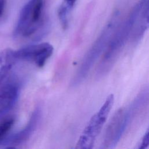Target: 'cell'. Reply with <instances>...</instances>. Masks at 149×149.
Segmentation results:
<instances>
[{
  "label": "cell",
  "mask_w": 149,
  "mask_h": 149,
  "mask_svg": "<svg viewBox=\"0 0 149 149\" xmlns=\"http://www.w3.org/2000/svg\"><path fill=\"white\" fill-rule=\"evenodd\" d=\"M118 13L114 15L106 24L101 33L93 43L84 55L72 81V85L77 86L87 77L97 59L102 55L120 21Z\"/></svg>",
  "instance_id": "obj_2"
},
{
  "label": "cell",
  "mask_w": 149,
  "mask_h": 149,
  "mask_svg": "<svg viewBox=\"0 0 149 149\" xmlns=\"http://www.w3.org/2000/svg\"><path fill=\"white\" fill-rule=\"evenodd\" d=\"M133 23L129 15L120 21L97 66L96 75L98 77L105 76L112 69L126 43L130 40Z\"/></svg>",
  "instance_id": "obj_3"
},
{
  "label": "cell",
  "mask_w": 149,
  "mask_h": 149,
  "mask_svg": "<svg viewBox=\"0 0 149 149\" xmlns=\"http://www.w3.org/2000/svg\"><path fill=\"white\" fill-rule=\"evenodd\" d=\"M129 15L133 22L130 40L135 44L149 29V0H139Z\"/></svg>",
  "instance_id": "obj_7"
},
{
  "label": "cell",
  "mask_w": 149,
  "mask_h": 149,
  "mask_svg": "<svg viewBox=\"0 0 149 149\" xmlns=\"http://www.w3.org/2000/svg\"><path fill=\"white\" fill-rule=\"evenodd\" d=\"M41 115L40 108L37 107L33 112L26 125L22 130L7 137L1 146L5 148H14L29 140L38 125Z\"/></svg>",
  "instance_id": "obj_8"
},
{
  "label": "cell",
  "mask_w": 149,
  "mask_h": 149,
  "mask_svg": "<svg viewBox=\"0 0 149 149\" xmlns=\"http://www.w3.org/2000/svg\"><path fill=\"white\" fill-rule=\"evenodd\" d=\"M17 59L15 51L7 48L0 52V84L10 71Z\"/></svg>",
  "instance_id": "obj_10"
},
{
  "label": "cell",
  "mask_w": 149,
  "mask_h": 149,
  "mask_svg": "<svg viewBox=\"0 0 149 149\" xmlns=\"http://www.w3.org/2000/svg\"><path fill=\"white\" fill-rule=\"evenodd\" d=\"M76 0H63L58 10V17L62 27L66 29Z\"/></svg>",
  "instance_id": "obj_11"
},
{
  "label": "cell",
  "mask_w": 149,
  "mask_h": 149,
  "mask_svg": "<svg viewBox=\"0 0 149 149\" xmlns=\"http://www.w3.org/2000/svg\"><path fill=\"white\" fill-rule=\"evenodd\" d=\"M114 103V96L109 94L98 111L91 118L76 143V148L90 149L101 132Z\"/></svg>",
  "instance_id": "obj_5"
},
{
  "label": "cell",
  "mask_w": 149,
  "mask_h": 149,
  "mask_svg": "<svg viewBox=\"0 0 149 149\" xmlns=\"http://www.w3.org/2000/svg\"><path fill=\"white\" fill-rule=\"evenodd\" d=\"M6 6V0H0V17L3 14Z\"/></svg>",
  "instance_id": "obj_14"
},
{
  "label": "cell",
  "mask_w": 149,
  "mask_h": 149,
  "mask_svg": "<svg viewBox=\"0 0 149 149\" xmlns=\"http://www.w3.org/2000/svg\"><path fill=\"white\" fill-rule=\"evenodd\" d=\"M54 52L53 46L48 42H41L28 45L15 51L17 61L33 63L37 66L42 67Z\"/></svg>",
  "instance_id": "obj_6"
},
{
  "label": "cell",
  "mask_w": 149,
  "mask_h": 149,
  "mask_svg": "<svg viewBox=\"0 0 149 149\" xmlns=\"http://www.w3.org/2000/svg\"><path fill=\"white\" fill-rule=\"evenodd\" d=\"M148 104L149 86L143 88L129 104L120 108L115 112L107 127L102 148H114L132 121Z\"/></svg>",
  "instance_id": "obj_1"
},
{
  "label": "cell",
  "mask_w": 149,
  "mask_h": 149,
  "mask_svg": "<svg viewBox=\"0 0 149 149\" xmlns=\"http://www.w3.org/2000/svg\"><path fill=\"white\" fill-rule=\"evenodd\" d=\"M44 1L29 0L23 6L13 32L15 37H30L43 27Z\"/></svg>",
  "instance_id": "obj_4"
},
{
  "label": "cell",
  "mask_w": 149,
  "mask_h": 149,
  "mask_svg": "<svg viewBox=\"0 0 149 149\" xmlns=\"http://www.w3.org/2000/svg\"><path fill=\"white\" fill-rule=\"evenodd\" d=\"M0 117V146H1L11 130L15 122L13 117L1 118Z\"/></svg>",
  "instance_id": "obj_12"
},
{
  "label": "cell",
  "mask_w": 149,
  "mask_h": 149,
  "mask_svg": "<svg viewBox=\"0 0 149 149\" xmlns=\"http://www.w3.org/2000/svg\"><path fill=\"white\" fill-rule=\"evenodd\" d=\"M149 146V125L145 133L141 139L137 148L138 149H145Z\"/></svg>",
  "instance_id": "obj_13"
},
{
  "label": "cell",
  "mask_w": 149,
  "mask_h": 149,
  "mask_svg": "<svg viewBox=\"0 0 149 149\" xmlns=\"http://www.w3.org/2000/svg\"><path fill=\"white\" fill-rule=\"evenodd\" d=\"M19 95L16 83H9L0 91V117L3 116L15 105Z\"/></svg>",
  "instance_id": "obj_9"
}]
</instances>
